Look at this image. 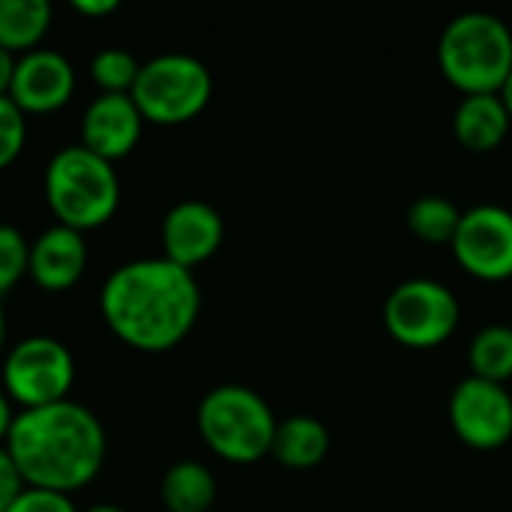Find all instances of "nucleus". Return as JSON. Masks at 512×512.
I'll use <instances>...</instances> for the list:
<instances>
[{"label": "nucleus", "instance_id": "nucleus-1", "mask_svg": "<svg viewBox=\"0 0 512 512\" xmlns=\"http://www.w3.org/2000/svg\"><path fill=\"white\" fill-rule=\"evenodd\" d=\"M99 312L123 345L144 354H162L195 330L201 288L192 270H183L168 258H138L105 279Z\"/></svg>", "mask_w": 512, "mask_h": 512}, {"label": "nucleus", "instance_id": "nucleus-21", "mask_svg": "<svg viewBox=\"0 0 512 512\" xmlns=\"http://www.w3.org/2000/svg\"><path fill=\"white\" fill-rule=\"evenodd\" d=\"M138 72H141V63L126 48H102L90 60V78L96 81L99 93L129 96L138 81Z\"/></svg>", "mask_w": 512, "mask_h": 512}, {"label": "nucleus", "instance_id": "nucleus-4", "mask_svg": "<svg viewBox=\"0 0 512 512\" xmlns=\"http://www.w3.org/2000/svg\"><path fill=\"white\" fill-rule=\"evenodd\" d=\"M45 201L57 225L81 234L102 228L120 207L117 168L81 144L63 147L45 168Z\"/></svg>", "mask_w": 512, "mask_h": 512}, {"label": "nucleus", "instance_id": "nucleus-22", "mask_svg": "<svg viewBox=\"0 0 512 512\" xmlns=\"http://www.w3.org/2000/svg\"><path fill=\"white\" fill-rule=\"evenodd\" d=\"M30 267V243L15 225H0V297L9 294Z\"/></svg>", "mask_w": 512, "mask_h": 512}, {"label": "nucleus", "instance_id": "nucleus-30", "mask_svg": "<svg viewBox=\"0 0 512 512\" xmlns=\"http://www.w3.org/2000/svg\"><path fill=\"white\" fill-rule=\"evenodd\" d=\"M3 342H6V312H3V297H0V354H3Z\"/></svg>", "mask_w": 512, "mask_h": 512}, {"label": "nucleus", "instance_id": "nucleus-10", "mask_svg": "<svg viewBox=\"0 0 512 512\" xmlns=\"http://www.w3.org/2000/svg\"><path fill=\"white\" fill-rule=\"evenodd\" d=\"M450 426L471 450H501L512 441V393L507 384L462 378L450 396Z\"/></svg>", "mask_w": 512, "mask_h": 512}, {"label": "nucleus", "instance_id": "nucleus-31", "mask_svg": "<svg viewBox=\"0 0 512 512\" xmlns=\"http://www.w3.org/2000/svg\"><path fill=\"white\" fill-rule=\"evenodd\" d=\"M84 512H126V510H120V507H114V504H96V507H90V510H84Z\"/></svg>", "mask_w": 512, "mask_h": 512}, {"label": "nucleus", "instance_id": "nucleus-24", "mask_svg": "<svg viewBox=\"0 0 512 512\" xmlns=\"http://www.w3.org/2000/svg\"><path fill=\"white\" fill-rule=\"evenodd\" d=\"M6 512H78L72 507L69 495H57V492H45V489H24L18 495V501Z\"/></svg>", "mask_w": 512, "mask_h": 512}, {"label": "nucleus", "instance_id": "nucleus-16", "mask_svg": "<svg viewBox=\"0 0 512 512\" xmlns=\"http://www.w3.org/2000/svg\"><path fill=\"white\" fill-rule=\"evenodd\" d=\"M327 453H330V432L321 420L297 414L276 426L270 456L279 465L291 471H309V468H318L327 459Z\"/></svg>", "mask_w": 512, "mask_h": 512}, {"label": "nucleus", "instance_id": "nucleus-28", "mask_svg": "<svg viewBox=\"0 0 512 512\" xmlns=\"http://www.w3.org/2000/svg\"><path fill=\"white\" fill-rule=\"evenodd\" d=\"M15 423V411H12V399L6 396V390L0 387V447L6 444L9 438V429Z\"/></svg>", "mask_w": 512, "mask_h": 512}, {"label": "nucleus", "instance_id": "nucleus-17", "mask_svg": "<svg viewBox=\"0 0 512 512\" xmlns=\"http://www.w3.org/2000/svg\"><path fill=\"white\" fill-rule=\"evenodd\" d=\"M54 9L48 0H0V48L21 57L42 48Z\"/></svg>", "mask_w": 512, "mask_h": 512}, {"label": "nucleus", "instance_id": "nucleus-8", "mask_svg": "<svg viewBox=\"0 0 512 512\" xmlns=\"http://www.w3.org/2000/svg\"><path fill=\"white\" fill-rule=\"evenodd\" d=\"M0 381L21 411L57 405L75 384V357L54 336H27L3 357Z\"/></svg>", "mask_w": 512, "mask_h": 512}, {"label": "nucleus", "instance_id": "nucleus-29", "mask_svg": "<svg viewBox=\"0 0 512 512\" xmlns=\"http://www.w3.org/2000/svg\"><path fill=\"white\" fill-rule=\"evenodd\" d=\"M498 96H501V102L507 105V111H510V117H512V72H510V78L504 81V87H501V93H498Z\"/></svg>", "mask_w": 512, "mask_h": 512}, {"label": "nucleus", "instance_id": "nucleus-26", "mask_svg": "<svg viewBox=\"0 0 512 512\" xmlns=\"http://www.w3.org/2000/svg\"><path fill=\"white\" fill-rule=\"evenodd\" d=\"M75 6V12H81V15H87V18H102V15H111V12H117V0H75L72 3Z\"/></svg>", "mask_w": 512, "mask_h": 512}, {"label": "nucleus", "instance_id": "nucleus-18", "mask_svg": "<svg viewBox=\"0 0 512 512\" xmlns=\"http://www.w3.org/2000/svg\"><path fill=\"white\" fill-rule=\"evenodd\" d=\"M162 504L168 512H210L216 504L213 471L201 462H177L162 477Z\"/></svg>", "mask_w": 512, "mask_h": 512}, {"label": "nucleus", "instance_id": "nucleus-19", "mask_svg": "<svg viewBox=\"0 0 512 512\" xmlns=\"http://www.w3.org/2000/svg\"><path fill=\"white\" fill-rule=\"evenodd\" d=\"M471 360V375L492 381V384H507L512 378V327L507 324H489L483 327L468 348Z\"/></svg>", "mask_w": 512, "mask_h": 512}, {"label": "nucleus", "instance_id": "nucleus-3", "mask_svg": "<svg viewBox=\"0 0 512 512\" xmlns=\"http://www.w3.org/2000/svg\"><path fill=\"white\" fill-rule=\"evenodd\" d=\"M444 78L465 96L501 93L512 72V30L492 12L456 15L438 39Z\"/></svg>", "mask_w": 512, "mask_h": 512}, {"label": "nucleus", "instance_id": "nucleus-6", "mask_svg": "<svg viewBox=\"0 0 512 512\" xmlns=\"http://www.w3.org/2000/svg\"><path fill=\"white\" fill-rule=\"evenodd\" d=\"M129 96L138 105L144 123L183 126L210 105L213 75L198 57L171 51L141 63Z\"/></svg>", "mask_w": 512, "mask_h": 512}, {"label": "nucleus", "instance_id": "nucleus-20", "mask_svg": "<svg viewBox=\"0 0 512 512\" xmlns=\"http://www.w3.org/2000/svg\"><path fill=\"white\" fill-rule=\"evenodd\" d=\"M462 222V210L444 195H423L408 207V228L429 246H450Z\"/></svg>", "mask_w": 512, "mask_h": 512}, {"label": "nucleus", "instance_id": "nucleus-13", "mask_svg": "<svg viewBox=\"0 0 512 512\" xmlns=\"http://www.w3.org/2000/svg\"><path fill=\"white\" fill-rule=\"evenodd\" d=\"M144 117L132 96L123 93H99L81 117V147L96 153L105 162L126 159L141 141Z\"/></svg>", "mask_w": 512, "mask_h": 512}, {"label": "nucleus", "instance_id": "nucleus-27", "mask_svg": "<svg viewBox=\"0 0 512 512\" xmlns=\"http://www.w3.org/2000/svg\"><path fill=\"white\" fill-rule=\"evenodd\" d=\"M15 63H18V57L9 54L6 48H0V96H9L12 75H15Z\"/></svg>", "mask_w": 512, "mask_h": 512}, {"label": "nucleus", "instance_id": "nucleus-15", "mask_svg": "<svg viewBox=\"0 0 512 512\" xmlns=\"http://www.w3.org/2000/svg\"><path fill=\"white\" fill-rule=\"evenodd\" d=\"M512 129V117L498 93L462 96L453 114V135L465 150L492 153L498 150Z\"/></svg>", "mask_w": 512, "mask_h": 512}, {"label": "nucleus", "instance_id": "nucleus-7", "mask_svg": "<svg viewBox=\"0 0 512 512\" xmlns=\"http://www.w3.org/2000/svg\"><path fill=\"white\" fill-rule=\"evenodd\" d=\"M462 318L459 297L435 279H408L396 285L384 303V327L393 342L429 351L444 345Z\"/></svg>", "mask_w": 512, "mask_h": 512}, {"label": "nucleus", "instance_id": "nucleus-11", "mask_svg": "<svg viewBox=\"0 0 512 512\" xmlns=\"http://www.w3.org/2000/svg\"><path fill=\"white\" fill-rule=\"evenodd\" d=\"M75 93V66L69 57L51 48H36L21 54L15 63L9 99L21 108V114H54Z\"/></svg>", "mask_w": 512, "mask_h": 512}, {"label": "nucleus", "instance_id": "nucleus-2", "mask_svg": "<svg viewBox=\"0 0 512 512\" xmlns=\"http://www.w3.org/2000/svg\"><path fill=\"white\" fill-rule=\"evenodd\" d=\"M3 447L24 486L72 495L99 477L108 438L90 408L66 399L15 414Z\"/></svg>", "mask_w": 512, "mask_h": 512}, {"label": "nucleus", "instance_id": "nucleus-5", "mask_svg": "<svg viewBox=\"0 0 512 512\" xmlns=\"http://www.w3.org/2000/svg\"><path fill=\"white\" fill-rule=\"evenodd\" d=\"M279 420L243 384H219L198 405V435L210 453L231 465H255L273 450Z\"/></svg>", "mask_w": 512, "mask_h": 512}, {"label": "nucleus", "instance_id": "nucleus-23", "mask_svg": "<svg viewBox=\"0 0 512 512\" xmlns=\"http://www.w3.org/2000/svg\"><path fill=\"white\" fill-rule=\"evenodd\" d=\"M24 141H27V117L9 96H0V171H6L21 156Z\"/></svg>", "mask_w": 512, "mask_h": 512}, {"label": "nucleus", "instance_id": "nucleus-12", "mask_svg": "<svg viewBox=\"0 0 512 512\" xmlns=\"http://www.w3.org/2000/svg\"><path fill=\"white\" fill-rule=\"evenodd\" d=\"M225 243V222L207 201H180L162 219V258L183 270L210 261Z\"/></svg>", "mask_w": 512, "mask_h": 512}, {"label": "nucleus", "instance_id": "nucleus-25", "mask_svg": "<svg viewBox=\"0 0 512 512\" xmlns=\"http://www.w3.org/2000/svg\"><path fill=\"white\" fill-rule=\"evenodd\" d=\"M24 489L27 486H24V480H21L15 462H12V456L6 453V447H0V512L9 510Z\"/></svg>", "mask_w": 512, "mask_h": 512}, {"label": "nucleus", "instance_id": "nucleus-14", "mask_svg": "<svg viewBox=\"0 0 512 512\" xmlns=\"http://www.w3.org/2000/svg\"><path fill=\"white\" fill-rule=\"evenodd\" d=\"M84 270H87V240L81 231H72L66 225H51L30 243L27 276L42 291L48 294L72 291L81 282Z\"/></svg>", "mask_w": 512, "mask_h": 512}, {"label": "nucleus", "instance_id": "nucleus-9", "mask_svg": "<svg viewBox=\"0 0 512 512\" xmlns=\"http://www.w3.org/2000/svg\"><path fill=\"white\" fill-rule=\"evenodd\" d=\"M450 249L456 264L474 279H512V213L501 204H477L465 210Z\"/></svg>", "mask_w": 512, "mask_h": 512}]
</instances>
